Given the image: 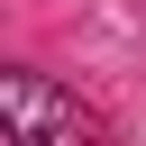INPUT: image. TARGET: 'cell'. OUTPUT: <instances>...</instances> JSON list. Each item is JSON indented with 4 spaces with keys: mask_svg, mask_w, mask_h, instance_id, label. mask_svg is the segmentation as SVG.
<instances>
[]
</instances>
